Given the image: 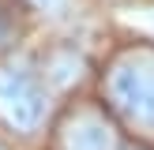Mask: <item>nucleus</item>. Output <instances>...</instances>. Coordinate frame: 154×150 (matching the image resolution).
<instances>
[{
	"label": "nucleus",
	"instance_id": "3",
	"mask_svg": "<svg viewBox=\"0 0 154 150\" xmlns=\"http://www.w3.org/2000/svg\"><path fill=\"white\" fill-rule=\"evenodd\" d=\"M57 150H120L117 128L94 105L72 109L57 128Z\"/></svg>",
	"mask_w": 154,
	"mask_h": 150
},
{
	"label": "nucleus",
	"instance_id": "5",
	"mask_svg": "<svg viewBox=\"0 0 154 150\" xmlns=\"http://www.w3.org/2000/svg\"><path fill=\"white\" fill-rule=\"evenodd\" d=\"M42 11H57V8H64V0H34Z\"/></svg>",
	"mask_w": 154,
	"mask_h": 150
},
{
	"label": "nucleus",
	"instance_id": "4",
	"mask_svg": "<svg viewBox=\"0 0 154 150\" xmlns=\"http://www.w3.org/2000/svg\"><path fill=\"white\" fill-rule=\"evenodd\" d=\"M11 34H15V11L8 0H0V45L11 41Z\"/></svg>",
	"mask_w": 154,
	"mask_h": 150
},
{
	"label": "nucleus",
	"instance_id": "2",
	"mask_svg": "<svg viewBox=\"0 0 154 150\" xmlns=\"http://www.w3.org/2000/svg\"><path fill=\"white\" fill-rule=\"evenodd\" d=\"M49 112V90L34 71L19 64H0V124L11 135H34Z\"/></svg>",
	"mask_w": 154,
	"mask_h": 150
},
{
	"label": "nucleus",
	"instance_id": "1",
	"mask_svg": "<svg viewBox=\"0 0 154 150\" xmlns=\"http://www.w3.org/2000/svg\"><path fill=\"white\" fill-rule=\"evenodd\" d=\"M105 105L132 131L154 139V45H128L105 68Z\"/></svg>",
	"mask_w": 154,
	"mask_h": 150
}]
</instances>
